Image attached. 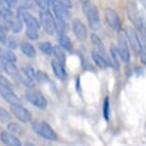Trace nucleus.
<instances>
[{
    "mask_svg": "<svg viewBox=\"0 0 146 146\" xmlns=\"http://www.w3.org/2000/svg\"><path fill=\"white\" fill-rule=\"evenodd\" d=\"M57 40H58L59 46L65 51L71 52L73 50V43L71 41V38L65 34H58L57 35Z\"/></svg>",
    "mask_w": 146,
    "mask_h": 146,
    "instance_id": "17",
    "label": "nucleus"
},
{
    "mask_svg": "<svg viewBox=\"0 0 146 146\" xmlns=\"http://www.w3.org/2000/svg\"><path fill=\"white\" fill-rule=\"evenodd\" d=\"M0 95H1L2 98L10 104L20 102L19 98L15 95V93L13 92V90L11 89V88H5V87L0 86Z\"/></svg>",
    "mask_w": 146,
    "mask_h": 146,
    "instance_id": "14",
    "label": "nucleus"
},
{
    "mask_svg": "<svg viewBox=\"0 0 146 146\" xmlns=\"http://www.w3.org/2000/svg\"><path fill=\"white\" fill-rule=\"evenodd\" d=\"M140 1V3H141V5L143 6V8L146 10V0H139Z\"/></svg>",
    "mask_w": 146,
    "mask_h": 146,
    "instance_id": "42",
    "label": "nucleus"
},
{
    "mask_svg": "<svg viewBox=\"0 0 146 146\" xmlns=\"http://www.w3.org/2000/svg\"><path fill=\"white\" fill-rule=\"evenodd\" d=\"M0 16L4 19V20H9V19H13V13L10 9L8 8H2L0 10Z\"/></svg>",
    "mask_w": 146,
    "mask_h": 146,
    "instance_id": "32",
    "label": "nucleus"
},
{
    "mask_svg": "<svg viewBox=\"0 0 146 146\" xmlns=\"http://www.w3.org/2000/svg\"><path fill=\"white\" fill-rule=\"evenodd\" d=\"M0 140L6 145L9 146H20L21 141L15 134L11 133V132H2L0 134Z\"/></svg>",
    "mask_w": 146,
    "mask_h": 146,
    "instance_id": "13",
    "label": "nucleus"
},
{
    "mask_svg": "<svg viewBox=\"0 0 146 146\" xmlns=\"http://www.w3.org/2000/svg\"><path fill=\"white\" fill-rule=\"evenodd\" d=\"M6 40H7L6 31H5L4 27H2L0 25V42L5 45V44H6Z\"/></svg>",
    "mask_w": 146,
    "mask_h": 146,
    "instance_id": "36",
    "label": "nucleus"
},
{
    "mask_svg": "<svg viewBox=\"0 0 146 146\" xmlns=\"http://www.w3.org/2000/svg\"><path fill=\"white\" fill-rule=\"evenodd\" d=\"M5 3H7L8 6H13L17 3V0H4Z\"/></svg>",
    "mask_w": 146,
    "mask_h": 146,
    "instance_id": "40",
    "label": "nucleus"
},
{
    "mask_svg": "<svg viewBox=\"0 0 146 146\" xmlns=\"http://www.w3.org/2000/svg\"><path fill=\"white\" fill-rule=\"evenodd\" d=\"M53 54L56 57V60H57L59 63H61L62 65L66 64V56L65 53L63 51V49L60 46H54L53 47Z\"/></svg>",
    "mask_w": 146,
    "mask_h": 146,
    "instance_id": "22",
    "label": "nucleus"
},
{
    "mask_svg": "<svg viewBox=\"0 0 146 146\" xmlns=\"http://www.w3.org/2000/svg\"><path fill=\"white\" fill-rule=\"evenodd\" d=\"M58 2H59L60 4H62L63 6L67 7L68 9H71V8L73 7V5H72L71 0H58Z\"/></svg>",
    "mask_w": 146,
    "mask_h": 146,
    "instance_id": "37",
    "label": "nucleus"
},
{
    "mask_svg": "<svg viewBox=\"0 0 146 146\" xmlns=\"http://www.w3.org/2000/svg\"><path fill=\"white\" fill-rule=\"evenodd\" d=\"M125 35L133 52L136 54H139L143 49L141 47V44H140L139 34H137V32L136 31V28L128 26L127 28L125 29Z\"/></svg>",
    "mask_w": 146,
    "mask_h": 146,
    "instance_id": "7",
    "label": "nucleus"
},
{
    "mask_svg": "<svg viewBox=\"0 0 146 146\" xmlns=\"http://www.w3.org/2000/svg\"><path fill=\"white\" fill-rule=\"evenodd\" d=\"M11 112L15 117L17 118L19 121L23 123H28L32 121V113L29 111L28 109L25 108L20 103H13L11 104Z\"/></svg>",
    "mask_w": 146,
    "mask_h": 146,
    "instance_id": "8",
    "label": "nucleus"
},
{
    "mask_svg": "<svg viewBox=\"0 0 146 146\" xmlns=\"http://www.w3.org/2000/svg\"><path fill=\"white\" fill-rule=\"evenodd\" d=\"M35 80L39 84H45L50 82V78H49L48 74L44 71L38 70L35 71Z\"/></svg>",
    "mask_w": 146,
    "mask_h": 146,
    "instance_id": "23",
    "label": "nucleus"
},
{
    "mask_svg": "<svg viewBox=\"0 0 146 146\" xmlns=\"http://www.w3.org/2000/svg\"><path fill=\"white\" fill-rule=\"evenodd\" d=\"M26 35H27V37L31 40H37L38 37H39V35H38V29L35 28V27L27 26Z\"/></svg>",
    "mask_w": 146,
    "mask_h": 146,
    "instance_id": "26",
    "label": "nucleus"
},
{
    "mask_svg": "<svg viewBox=\"0 0 146 146\" xmlns=\"http://www.w3.org/2000/svg\"><path fill=\"white\" fill-rule=\"evenodd\" d=\"M102 115L103 117L105 120L109 119V115H110V100L109 98L106 96L103 100V104H102Z\"/></svg>",
    "mask_w": 146,
    "mask_h": 146,
    "instance_id": "29",
    "label": "nucleus"
},
{
    "mask_svg": "<svg viewBox=\"0 0 146 146\" xmlns=\"http://www.w3.org/2000/svg\"><path fill=\"white\" fill-rule=\"evenodd\" d=\"M36 6L41 10H47L48 7V0H35Z\"/></svg>",
    "mask_w": 146,
    "mask_h": 146,
    "instance_id": "35",
    "label": "nucleus"
},
{
    "mask_svg": "<svg viewBox=\"0 0 146 146\" xmlns=\"http://www.w3.org/2000/svg\"><path fill=\"white\" fill-rule=\"evenodd\" d=\"M48 6L52 8L56 18L62 19V20H67L68 18H70V11L67 7L60 4L58 0H48Z\"/></svg>",
    "mask_w": 146,
    "mask_h": 146,
    "instance_id": "9",
    "label": "nucleus"
},
{
    "mask_svg": "<svg viewBox=\"0 0 146 146\" xmlns=\"http://www.w3.org/2000/svg\"><path fill=\"white\" fill-rule=\"evenodd\" d=\"M26 1H29V0H26Z\"/></svg>",
    "mask_w": 146,
    "mask_h": 146,
    "instance_id": "46",
    "label": "nucleus"
},
{
    "mask_svg": "<svg viewBox=\"0 0 146 146\" xmlns=\"http://www.w3.org/2000/svg\"><path fill=\"white\" fill-rule=\"evenodd\" d=\"M79 1H80V2H81V4H82V3H83V2L87 1V0H79Z\"/></svg>",
    "mask_w": 146,
    "mask_h": 146,
    "instance_id": "44",
    "label": "nucleus"
},
{
    "mask_svg": "<svg viewBox=\"0 0 146 146\" xmlns=\"http://www.w3.org/2000/svg\"><path fill=\"white\" fill-rule=\"evenodd\" d=\"M140 32L146 36V20L143 18H142V22H141V31Z\"/></svg>",
    "mask_w": 146,
    "mask_h": 146,
    "instance_id": "39",
    "label": "nucleus"
},
{
    "mask_svg": "<svg viewBox=\"0 0 146 146\" xmlns=\"http://www.w3.org/2000/svg\"><path fill=\"white\" fill-rule=\"evenodd\" d=\"M117 51L119 53L120 59L123 62L128 63L130 61V51L128 48L127 44V38H126L125 34L121 30L117 31Z\"/></svg>",
    "mask_w": 146,
    "mask_h": 146,
    "instance_id": "5",
    "label": "nucleus"
},
{
    "mask_svg": "<svg viewBox=\"0 0 146 146\" xmlns=\"http://www.w3.org/2000/svg\"><path fill=\"white\" fill-rule=\"evenodd\" d=\"M20 50L29 58H34V57H35V54H36L35 47L31 43L27 42V41L20 43Z\"/></svg>",
    "mask_w": 146,
    "mask_h": 146,
    "instance_id": "19",
    "label": "nucleus"
},
{
    "mask_svg": "<svg viewBox=\"0 0 146 146\" xmlns=\"http://www.w3.org/2000/svg\"><path fill=\"white\" fill-rule=\"evenodd\" d=\"M92 58L94 60V62L96 63V65L98 66L100 68L105 69L106 67H108V66H109V63L106 60L105 57H103L101 54L96 53V51L92 52Z\"/></svg>",
    "mask_w": 146,
    "mask_h": 146,
    "instance_id": "21",
    "label": "nucleus"
},
{
    "mask_svg": "<svg viewBox=\"0 0 146 146\" xmlns=\"http://www.w3.org/2000/svg\"><path fill=\"white\" fill-rule=\"evenodd\" d=\"M8 48L11 49V50H15L17 47V40L15 36H9L7 37V40H6V44H5Z\"/></svg>",
    "mask_w": 146,
    "mask_h": 146,
    "instance_id": "33",
    "label": "nucleus"
},
{
    "mask_svg": "<svg viewBox=\"0 0 146 146\" xmlns=\"http://www.w3.org/2000/svg\"><path fill=\"white\" fill-rule=\"evenodd\" d=\"M7 128H8V130H9V132L15 135L23 133V129H22L21 126L16 122H10L9 124H8Z\"/></svg>",
    "mask_w": 146,
    "mask_h": 146,
    "instance_id": "30",
    "label": "nucleus"
},
{
    "mask_svg": "<svg viewBox=\"0 0 146 146\" xmlns=\"http://www.w3.org/2000/svg\"><path fill=\"white\" fill-rule=\"evenodd\" d=\"M53 45L48 42V41H45V42H41L38 44V48H39V50L44 53L45 54H48V56H51V54H53Z\"/></svg>",
    "mask_w": 146,
    "mask_h": 146,
    "instance_id": "25",
    "label": "nucleus"
},
{
    "mask_svg": "<svg viewBox=\"0 0 146 146\" xmlns=\"http://www.w3.org/2000/svg\"><path fill=\"white\" fill-rule=\"evenodd\" d=\"M4 71L6 72L9 76H11L13 78H19V73L17 67L15 66V64L13 62H9V61H5L4 63Z\"/></svg>",
    "mask_w": 146,
    "mask_h": 146,
    "instance_id": "20",
    "label": "nucleus"
},
{
    "mask_svg": "<svg viewBox=\"0 0 146 146\" xmlns=\"http://www.w3.org/2000/svg\"><path fill=\"white\" fill-rule=\"evenodd\" d=\"M0 86L5 87V88H11L13 89V85L9 81V79H7L4 76H0Z\"/></svg>",
    "mask_w": 146,
    "mask_h": 146,
    "instance_id": "34",
    "label": "nucleus"
},
{
    "mask_svg": "<svg viewBox=\"0 0 146 146\" xmlns=\"http://www.w3.org/2000/svg\"><path fill=\"white\" fill-rule=\"evenodd\" d=\"M4 59L2 58V56H1V54H0V71H3L4 70Z\"/></svg>",
    "mask_w": 146,
    "mask_h": 146,
    "instance_id": "41",
    "label": "nucleus"
},
{
    "mask_svg": "<svg viewBox=\"0 0 146 146\" xmlns=\"http://www.w3.org/2000/svg\"><path fill=\"white\" fill-rule=\"evenodd\" d=\"M110 60L112 62V66L115 69H119L120 67V56L117 51V48L115 45L110 46Z\"/></svg>",
    "mask_w": 146,
    "mask_h": 146,
    "instance_id": "18",
    "label": "nucleus"
},
{
    "mask_svg": "<svg viewBox=\"0 0 146 146\" xmlns=\"http://www.w3.org/2000/svg\"><path fill=\"white\" fill-rule=\"evenodd\" d=\"M139 56L140 61H141V62L143 63V64H145V65H146V51H145V50H142V51L139 54Z\"/></svg>",
    "mask_w": 146,
    "mask_h": 146,
    "instance_id": "38",
    "label": "nucleus"
},
{
    "mask_svg": "<svg viewBox=\"0 0 146 146\" xmlns=\"http://www.w3.org/2000/svg\"><path fill=\"white\" fill-rule=\"evenodd\" d=\"M5 26L8 30L12 31L15 34H18L22 31L23 29V22H22L20 19H16V20H13V19H9V20H5Z\"/></svg>",
    "mask_w": 146,
    "mask_h": 146,
    "instance_id": "16",
    "label": "nucleus"
},
{
    "mask_svg": "<svg viewBox=\"0 0 146 146\" xmlns=\"http://www.w3.org/2000/svg\"><path fill=\"white\" fill-rule=\"evenodd\" d=\"M51 63H52L51 65H52V69H53L54 76L58 79H60V80H65L66 78H67V73H66L64 65H62L61 63H59L56 59L52 60Z\"/></svg>",
    "mask_w": 146,
    "mask_h": 146,
    "instance_id": "15",
    "label": "nucleus"
},
{
    "mask_svg": "<svg viewBox=\"0 0 146 146\" xmlns=\"http://www.w3.org/2000/svg\"><path fill=\"white\" fill-rule=\"evenodd\" d=\"M1 56L5 61H9V62H13L15 63L17 58H16V56L15 54L13 53L12 50H6V51H3L1 54Z\"/></svg>",
    "mask_w": 146,
    "mask_h": 146,
    "instance_id": "28",
    "label": "nucleus"
},
{
    "mask_svg": "<svg viewBox=\"0 0 146 146\" xmlns=\"http://www.w3.org/2000/svg\"><path fill=\"white\" fill-rule=\"evenodd\" d=\"M126 11H127V15L129 20L132 22V24L135 26V28L141 31V22L142 17L139 12V9L137 7V4L134 0H129L126 4Z\"/></svg>",
    "mask_w": 146,
    "mask_h": 146,
    "instance_id": "4",
    "label": "nucleus"
},
{
    "mask_svg": "<svg viewBox=\"0 0 146 146\" xmlns=\"http://www.w3.org/2000/svg\"><path fill=\"white\" fill-rule=\"evenodd\" d=\"M25 145H34V144H33V143H30V142H26Z\"/></svg>",
    "mask_w": 146,
    "mask_h": 146,
    "instance_id": "43",
    "label": "nucleus"
},
{
    "mask_svg": "<svg viewBox=\"0 0 146 146\" xmlns=\"http://www.w3.org/2000/svg\"><path fill=\"white\" fill-rule=\"evenodd\" d=\"M39 20L40 26H42L44 31L48 35H54V33L56 32L54 18L48 10H41L39 13Z\"/></svg>",
    "mask_w": 146,
    "mask_h": 146,
    "instance_id": "6",
    "label": "nucleus"
},
{
    "mask_svg": "<svg viewBox=\"0 0 146 146\" xmlns=\"http://www.w3.org/2000/svg\"><path fill=\"white\" fill-rule=\"evenodd\" d=\"M25 96H26L27 100H28L32 105L36 107V108L40 110H44L47 108V105H48L47 100L39 90L35 89L34 87L27 88L25 91Z\"/></svg>",
    "mask_w": 146,
    "mask_h": 146,
    "instance_id": "3",
    "label": "nucleus"
},
{
    "mask_svg": "<svg viewBox=\"0 0 146 146\" xmlns=\"http://www.w3.org/2000/svg\"><path fill=\"white\" fill-rule=\"evenodd\" d=\"M104 15H105L106 22L112 29H114L115 31H119V30H121V22H120L119 15H118V13L114 9H112V8H106Z\"/></svg>",
    "mask_w": 146,
    "mask_h": 146,
    "instance_id": "10",
    "label": "nucleus"
},
{
    "mask_svg": "<svg viewBox=\"0 0 146 146\" xmlns=\"http://www.w3.org/2000/svg\"><path fill=\"white\" fill-rule=\"evenodd\" d=\"M54 27H56V31L57 32V34H64L66 29H67V24H66L65 20L56 18L54 19Z\"/></svg>",
    "mask_w": 146,
    "mask_h": 146,
    "instance_id": "27",
    "label": "nucleus"
},
{
    "mask_svg": "<svg viewBox=\"0 0 146 146\" xmlns=\"http://www.w3.org/2000/svg\"><path fill=\"white\" fill-rule=\"evenodd\" d=\"M72 29H73L75 36L78 38V40L83 42V41L87 39L88 36L87 28L80 19L78 18L73 19V21H72Z\"/></svg>",
    "mask_w": 146,
    "mask_h": 146,
    "instance_id": "11",
    "label": "nucleus"
},
{
    "mask_svg": "<svg viewBox=\"0 0 146 146\" xmlns=\"http://www.w3.org/2000/svg\"><path fill=\"white\" fill-rule=\"evenodd\" d=\"M32 129L34 130L35 134L42 137L43 139L51 140V141H56V140H57L56 133L45 120L35 119L32 123Z\"/></svg>",
    "mask_w": 146,
    "mask_h": 146,
    "instance_id": "2",
    "label": "nucleus"
},
{
    "mask_svg": "<svg viewBox=\"0 0 146 146\" xmlns=\"http://www.w3.org/2000/svg\"><path fill=\"white\" fill-rule=\"evenodd\" d=\"M3 2H4V0H0V4L3 3Z\"/></svg>",
    "mask_w": 146,
    "mask_h": 146,
    "instance_id": "45",
    "label": "nucleus"
},
{
    "mask_svg": "<svg viewBox=\"0 0 146 146\" xmlns=\"http://www.w3.org/2000/svg\"><path fill=\"white\" fill-rule=\"evenodd\" d=\"M21 71L27 78H29L30 79H32V80H34V81L35 80V71L31 65H28V64L24 65L23 67H22Z\"/></svg>",
    "mask_w": 146,
    "mask_h": 146,
    "instance_id": "24",
    "label": "nucleus"
},
{
    "mask_svg": "<svg viewBox=\"0 0 146 146\" xmlns=\"http://www.w3.org/2000/svg\"><path fill=\"white\" fill-rule=\"evenodd\" d=\"M91 41H92V44L94 47V51H96V53H98L103 57H105L106 60L109 63V66H112V62H111V60H110V57L108 56V54L106 53L105 47H104V44L102 41H101L100 37L96 34H95V33H93V34L91 35Z\"/></svg>",
    "mask_w": 146,
    "mask_h": 146,
    "instance_id": "12",
    "label": "nucleus"
},
{
    "mask_svg": "<svg viewBox=\"0 0 146 146\" xmlns=\"http://www.w3.org/2000/svg\"><path fill=\"white\" fill-rule=\"evenodd\" d=\"M11 118H12V117H11L10 113L2 106H0V122L8 123L11 121Z\"/></svg>",
    "mask_w": 146,
    "mask_h": 146,
    "instance_id": "31",
    "label": "nucleus"
},
{
    "mask_svg": "<svg viewBox=\"0 0 146 146\" xmlns=\"http://www.w3.org/2000/svg\"><path fill=\"white\" fill-rule=\"evenodd\" d=\"M82 11L90 28L94 31H98L100 28V18L98 7L90 0H87L82 3Z\"/></svg>",
    "mask_w": 146,
    "mask_h": 146,
    "instance_id": "1",
    "label": "nucleus"
}]
</instances>
